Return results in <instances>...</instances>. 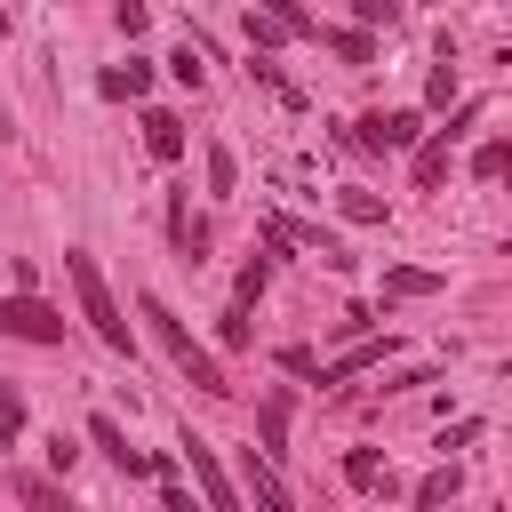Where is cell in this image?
<instances>
[{"mask_svg": "<svg viewBox=\"0 0 512 512\" xmlns=\"http://www.w3.org/2000/svg\"><path fill=\"white\" fill-rule=\"evenodd\" d=\"M384 352H392L384 336H360L344 360H328V368H320V384H344V376H360V368H384Z\"/></svg>", "mask_w": 512, "mask_h": 512, "instance_id": "11", "label": "cell"}, {"mask_svg": "<svg viewBox=\"0 0 512 512\" xmlns=\"http://www.w3.org/2000/svg\"><path fill=\"white\" fill-rule=\"evenodd\" d=\"M456 96V48L440 40V64H432V80H424V104H448Z\"/></svg>", "mask_w": 512, "mask_h": 512, "instance_id": "19", "label": "cell"}, {"mask_svg": "<svg viewBox=\"0 0 512 512\" xmlns=\"http://www.w3.org/2000/svg\"><path fill=\"white\" fill-rule=\"evenodd\" d=\"M240 472H248V504H256V512H296V504H288V488H280V472H272L256 448L240 456Z\"/></svg>", "mask_w": 512, "mask_h": 512, "instance_id": "8", "label": "cell"}, {"mask_svg": "<svg viewBox=\"0 0 512 512\" xmlns=\"http://www.w3.org/2000/svg\"><path fill=\"white\" fill-rule=\"evenodd\" d=\"M440 288V272H424V264H400V272H384V296H432Z\"/></svg>", "mask_w": 512, "mask_h": 512, "instance_id": "18", "label": "cell"}, {"mask_svg": "<svg viewBox=\"0 0 512 512\" xmlns=\"http://www.w3.org/2000/svg\"><path fill=\"white\" fill-rule=\"evenodd\" d=\"M64 272H72V296H80L88 328L104 336V352H136V336H128V320H120V304H112V288H104L96 256H88V248H72V256H64Z\"/></svg>", "mask_w": 512, "mask_h": 512, "instance_id": "2", "label": "cell"}, {"mask_svg": "<svg viewBox=\"0 0 512 512\" xmlns=\"http://www.w3.org/2000/svg\"><path fill=\"white\" fill-rule=\"evenodd\" d=\"M184 464H192V480H200V512H240V488H232V472L216 464L208 440H184Z\"/></svg>", "mask_w": 512, "mask_h": 512, "instance_id": "4", "label": "cell"}, {"mask_svg": "<svg viewBox=\"0 0 512 512\" xmlns=\"http://www.w3.org/2000/svg\"><path fill=\"white\" fill-rule=\"evenodd\" d=\"M248 8H256V16H272V24L288 32V40H312V32H320V24H312V16L296 8V0H248Z\"/></svg>", "mask_w": 512, "mask_h": 512, "instance_id": "17", "label": "cell"}, {"mask_svg": "<svg viewBox=\"0 0 512 512\" xmlns=\"http://www.w3.org/2000/svg\"><path fill=\"white\" fill-rule=\"evenodd\" d=\"M144 152L152 160H184V120L176 112H144Z\"/></svg>", "mask_w": 512, "mask_h": 512, "instance_id": "10", "label": "cell"}, {"mask_svg": "<svg viewBox=\"0 0 512 512\" xmlns=\"http://www.w3.org/2000/svg\"><path fill=\"white\" fill-rule=\"evenodd\" d=\"M232 176H240V168H232V152H224V144H208V192H232Z\"/></svg>", "mask_w": 512, "mask_h": 512, "instance_id": "23", "label": "cell"}, {"mask_svg": "<svg viewBox=\"0 0 512 512\" xmlns=\"http://www.w3.org/2000/svg\"><path fill=\"white\" fill-rule=\"evenodd\" d=\"M344 480H352L360 496H392V464H384L376 448H352V456H344Z\"/></svg>", "mask_w": 512, "mask_h": 512, "instance_id": "9", "label": "cell"}, {"mask_svg": "<svg viewBox=\"0 0 512 512\" xmlns=\"http://www.w3.org/2000/svg\"><path fill=\"white\" fill-rule=\"evenodd\" d=\"M504 160H512V152H504V136H488V144L472 152V176H480V184H496V176H504Z\"/></svg>", "mask_w": 512, "mask_h": 512, "instance_id": "21", "label": "cell"}, {"mask_svg": "<svg viewBox=\"0 0 512 512\" xmlns=\"http://www.w3.org/2000/svg\"><path fill=\"white\" fill-rule=\"evenodd\" d=\"M0 336H16V344H64V312L16 288V296H0Z\"/></svg>", "mask_w": 512, "mask_h": 512, "instance_id": "3", "label": "cell"}, {"mask_svg": "<svg viewBox=\"0 0 512 512\" xmlns=\"http://www.w3.org/2000/svg\"><path fill=\"white\" fill-rule=\"evenodd\" d=\"M264 280H272V264H264V256H256V264H248V272H240V296H232V304H240V312H248V304H256V296H264Z\"/></svg>", "mask_w": 512, "mask_h": 512, "instance_id": "24", "label": "cell"}, {"mask_svg": "<svg viewBox=\"0 0 512 512\" xmlns=\"http://www.w3.org/2000/svg\"><path fill=\"white\" fill-rule=\"evenodd\" d=\"M312 40H320V48H336L344 64H376V40H368L360 24H344V32H312Z\"/></svg>", "mask_w": 512, "mask_h": 512, "instance_id": "16", "label": "cell"}, {"mask_svg": "<svg viewBox=\"0 0 512 512\" xmlns=\"http://www.w3.org/2000/svg\"><path fill=\"white\" fill-rule=\"evenodd\" d=\"M448 152H456V144H448L440 128H432V136H416V184H424V192L448 176Z\"/></svg>", "mask_w": 512, "mask_h": 512, "instance_id": "14", "label": "cell"}, {"mask_svg": "<svg viewBox=\"0 0 512 512\" xmlns=\"http://www.w3.org/2000/svg\"><path fill=\"white\" fill-rule=\"evenodd\" d=\"M360 24H400V0H352Z\"/></svg>", "mask_w": 512, "mask_h": 512, "instance_id": "26", "label": "cell"}, {"mask_svg": "<svg viewBox=\"0 0 512 512\" xmlns=\"http://www.w3.org/2000/svg\"><path fill=\"white\" fill-rule=\"evenodd\" d=\"M16 432H24V392L0 384V448H16Z\"/></svg>", "mask_w": 512, "mask_h": 512, "instance_id": "20", "label": "cell"}, {"mask_svg": "<svg viewBox=\"0 0 512 512\" xmlns=\"http://www.w3.org/2000/svg\"><path fill=\"white\" fill-rule=\"evenodd\" d=\"M456 488H464V472H456V464L424 472V480H416V512H448V496H456Z\"/></svg>", "mask_w": 512, "mask_h": 512, "instance_id": "15", "label": "cell"}, {"mask_svg": "<svg viewBox=\"0 0 512 512\" xmlns=\"http://www.w3.org/2000/svg\"><path fill=\"white\" fill-rule=\"evenodd\" d=\"M216 336H224V352H240V344H248V312H240V304H232V312H224V320H216Z\"/></svg>", "mask_w": 512, "mask_h": 512, "instance_id": "25", "label": "cell"}, {"mask_svg": "<svg viewBox=\"0 0 512 512\" xmlns=\"http://www.w3.org/2000/svg\"><path fill=\"white\" fill-rule=\"evenodd\" d=\"M160 504H168V512H200V496H192V488H184V480H176V472H168V480H160Z\"/></svg>", "mask_w": 512, "mask_h": 512, "instance_id": "27", "label": "cell"}, {"mask_svg": "<svg viewBox=\"0 0 512 512\" xmlns=\"http://www.w3.org/2000/svg\"><path fill=\"white\" fill-rule=\"evenodd\" d=\"M136 312L152 320V336H160V352H168V360H176V368H184V376H192L200 392H216V400L232 392V376H224V368H216V360H208V352L192 344V328H184V320H176V312H168L160 296H136Z\"/></svg>", "mask_w": 512, "mask_h": 512, "instance_id": "1", "label": "cell"}, {"mask_svg": "<svg viewBox=\"0 0 512 512\" xmlns=\"http://www.w3.org/2000/svg\"><path fill=\"white\" fill-rule=\"evenodd\" d=\"M344 216H352V224H384V200L360 192V184H344Z\"/></svg>", "mask_w": 512, "mask_h": 512, "instance_id": "22", "label": "cell"}, {"mask_svg": "<svg viewBox=\"0 0 512 512\" xmlns=\"http://www.w3.org/2000/svg\"><path fill=\"white\" fill-rule=\"evenodd\" d=\"M416 136H424V112H368V120L352 128L360 152H408Z\"/></svg>", "mask_w": 512, "mask_h": 512, "instance_id": "5", "label": "cell"}, {"mask_svg": "<svg viewBox=\"0 0 512 512\" xmlns=\"http://www.w3.org/2000/svg\"><path fill=\"white\" fill-rule=\"evenodd\" d=\"M96 88H104L112 104H120V96H144V88H152V64H144V56H128V64H112Z\"/></svg>", "mask_w": 512, "mask_h": 512, "instance_id": "13", "label": "cell"}, {"mask_svg": "<svg viewBox=\"0 0 512 512\" xmlns=\"http://www.w3.org/2000/svg\"><path fill=\"white\" fill-rule=\"evenodd\" d=\"M8 488H16V496H24V512H80V504H72V496H64V488H56V480H40V472H16V480H8Z\"/></svg>", "mask_w": 512, "mask_h": 512, "instance_id": "12", "label": "cell"}, {"mask_svg": "<svg viewBox=\"0 0 512 512\" xmlns=\"http://www.w3.org/2000/svg\"><path fill=\"white\" fill-rule=\"evenodd\" d=\"M168 72H176V80H200V48H192V40H184V48H176V56H168Z\"/></svg>", "mask_w": 512, "mask_h": 512, "instance_id": "28", "label": "cell"}, {"mask_svg": "<svg viewBox=\"0 0 512 512\" xmlns=\"http://www.w3.org/2000/svg\"><path fill=\"white\" fill-rule=\"evenodd\" d=\"M88 440H96V448H104V456L120 464V480H144V472H152V456H136V448H128L120 416H88Z\"/></svg>", "mask_w": 512, "mask_h": 512, "instance_id": "6", "label": "cell"}, {"mask_svg": "<svg viewBox=\"0 0 512 512\" xmlns=\"http://www.w3.org/2000/svg\"><path fill=\"white\" fill-rule=\"evenodd\" d=\"M256 432H264V448H256V456H264V464H280V456H288V392H280V384L264 392V408H256Z\"/></svg>", "mask_w": 512, "mask_h": 512, "instance_id": "7", "label": "cell"}]
</instances>
